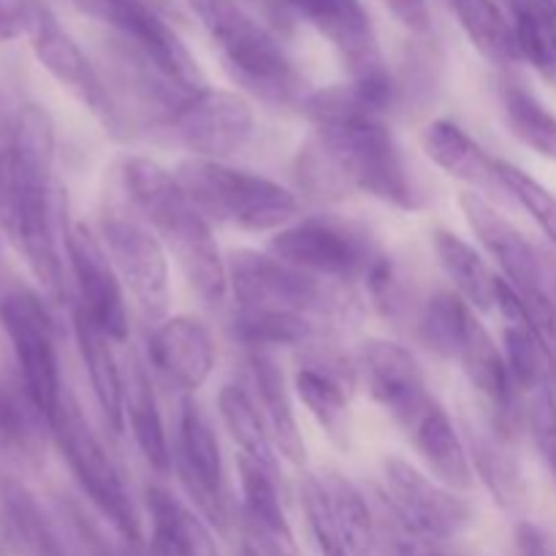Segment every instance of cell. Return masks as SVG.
I'll use <instances>...</instances> for the list:
<instances>
[{
  "mask_svg": "<svg viewBox=\"0 0 556 556\" xmlns=\"http://www.w3.org/2000/svg\"><path fill=\"white\" fill-rule=\"evenodd\" d=\"M54 123L25 103L0 134V231L49 299H63V264L54 237Z\"/></svg>",
  "mask_w": 556,
  "mask_h": 556,
  "instance_id": "1",
  "label": "cell"
},
{
  "mask_svg": "<svg viewBox=\"0 0 556 556\" xmlns=\"http://www.w3.org/2000/svg\"><path fill=\"white\" fill-rule=\"evenodd\" d=\"M313 123V141L342 179L345 190H362L383 204L413 212L424 204L405 155L375 106L356 85H337L302 101Z\"/></svg>",
  "mask_w": 556,
  "mask_h": 556,
  "instance_id": "2",
  "label": "cell"
},
{
  "mask_svg": "<svg viewBox=\"0 0 556 556\" xmlns=\"http://www.w3.org/2000/svg\"><path fill=\"white\" fill-rule=\"evenodd\" d=\"M123 182L134 212H139L163 248L177 258L190 288L206 304L223 302L228 291V264L210 220L188 199L177 177L152 157L136 155L123 163Z\"/></svg>",
  "mask_w": 556,
  "mask_h": 556,
  "instance_id": "3",
  "label": "cell"
},
{
  "mask_svg": "<svg viewBox=\"0 0 556 556\" xmlns=\"http://www.w3.org/2000/svg\"><path fill=\"white\" fill-rule=\"evenodd\" d=\"M188 5L215 41L231 79L250 96L271 106H291L304 101V81L293 60L288 58L280 41L237 0H188Z\"/></svg>",
  "mask_w": 556,
  "mask_h": 556,
  "instance_id": "4",
  "label": "cell"
},
{
  "mask_svg": "<svg viewBox=\"0 0 556 556\" xmlns=\"http://www.w3.org/2000/svg\"><path fill=\"white\" fill-rule=\"evenodd\" d=\"M174 177L206 220L255 233H277L299 215V201L291 190L269 177L228 166L226 161L188 157Z\"/></svg>",
  "mask_w": 556,
  "mask_h": 556,
  "instance_id": "5",
  "label": "cell"
},
{
  "mask_svg": "<svg viewBox=\"0 0 556 556\" xmlns=\"http://www.w3.org/2000/svg\"><path fill=\"white\" fill-rule=\"evenodd\" d=\"M76 9L112 27L119 47L155 71L179 96L206 90L199 63L152 0H74Z\"/></svg>",
  "mask_w": 556,
  "mask_h": 556,
  "instance_id": "6",
  "label": "cell"
},
{
  "mask_svg": "<svg viewBox=\"0 0 556 556\" xmlns=\"http://www.w3.org/2000/svg\"><path fill=\"white\" fill-rule=\"evenodd\" d=\"M49 429H52L54 443H58L60 454L74 472L81 492L90 497V503L101 510L103 519L114 527V532L128 546H141V519L136 514L134 500H130L114 462L103 451L101 440L96 438L87 418L81 416L74 396H63L58 416L52 418Z\"/></svg>",
  "mask_w": 556,
  "mask_h": 556,
  "instance_id": "7",
  "label": "cell"
},
{
  "mask_svg": "<svg viewBox=\"0 0 556 556\" xmlns=\"http://www.w3.org/2000/svg\"><path fill=\"white\" fill-rule=\"evenodd\" d=\"M459 206L478 242L489 250V255L503 269V280L510 282L514 291L519 293L521 307H525L532 329L546 342L552 340L556 337V304L548 296L546 269H543V258L535 244L476 190L462 193Z\"/></svg>",
  "mask_w": 556,
  "mask_h": 556,
  "instance_id": "8",
  "label": "cell"
},
{
  "mask_svg": "<svg viewBox=\"0 0 556 556\" xmlns=\"http://www.w3.org/2000/svg\"><path fill=\"white\" fill-rule=\"evenodd\" d=\"M286 11L307 22L334 47L351 81L383 112L394 98V81L380 54L378 33L362 0H277Z\"/></svg>",
  "mask_w": 556,
  "mask_h": 556,
  "instance_id": "9",
  "label": "cell"
},
{
  "mask_svg": "<svg viewBox=\"0 0 556 556\" xmlns=\"http://www.w3.org/2000/svg\"><path fill=\"white\" fill-rule=\"evenodd\" d=\"M228 288L239 307L324 318L342 309V296L320 277L307 275L275 255L237 250L228 255Z\"/></svg>",
  "mask_w": 556,
  "mask_h": 556,
  "instance_id": "10",
  "label": "cell"
},
{
  "mask_svg": "<svg viewBox=\"0 0 556 556\" xmlns=\"http://www.w3.org/2000/svg\"><path fill=\"white\" fill-rule=\"evenodd\" d=\"M0 326L14 351L27 402L49 427L65 396L52 318L36 293L14 288L0 296Z\"/></svg>",
  "mask_w": 556,
  "mask_h": 556,
  "instance_id": "11",
  "label": "cell"
},
{
  "mask_svg": "<svg viewBox=\"0 0 556 556\" xmlns=\"http://www.w3.org/2000/svg\"><path fill=\"white\" fill-rule=\"evenodd\" d=\"M269 250L275 258L320 277V280H364L380 250L362 226L337 217H307L291 223L271 237Z\"/></svg>",
  "mask_w": 556,
  "mask_h": 556,
  "instance_id": "12",
  "label": "cell"
},
{
  "mask_svg": "<svg viewBox=\"0 0 556 556\" xmlns=\"http://www.w3.org/2000/svg\"><path fill=\"white\" fill-rule=\"evenodd\" d=\"M103 248L117 269L123 288L134 296L136 307L150 320H166L172 288L168 258L161 239L134 212L109 206L103 212Z\"/></svg>",
  "mask_w": 556,
  "mask_h": 556,
  "instance_id": "13",
  "label": "cell"
},
{
  "mask_svg": "<svg viewBox=\"0 0 556 556\" xmlns=\"http://www.w3.org/2000/svg\"><path fill=\"white\" fill-rule=\"evenodd\" d=\"M27 38H30L38 63L60 81V87H65L103 125V130H109L112 136H123L125 119L117 103H114L112 92L106 90V85L98 76V71L92 68L87 54L81 52L79 43L68 36V30L60 25L58 16L41 0L36 5V14H33Z\"/></svg>",
  "mask_w": 556,
  "mask_h": 556,
  "instance_id": "14",
  "label": "cell"
},
{
  "mask_svg": "<svg viewBox=\"0 0 556 556\" xmlns=\"http://www.w3.org/2000/svg\"><path fill=\"white\" fill-rule=\"evenodd\" d=\"M383 494L405 530L432 541H454L472 521L465 497L396 456L383 462Z\"/></svg>",
  "mask_w": 556,
  "mask_h": 556,
  "instance_id": "15",
  "label": "cell"
},
{
  "mask_svg": "<svg viewBox=\"0 0 556 556\" xmlns=\"http://www.w3.org/2000/svg\"><path fill=\"white\" fill-rule=\"evenodd\" d=\"M253 109L231 90H206L190 96L168 119L179 144L201 161H226L253 136Z\"/></svg>",
  "mask_w": 556,
  "mask_h": 556,
  "instance_id": "16",
  "label": "cell"
},
{
  "mask_svg": "<svg viewBox=\"0 0 556 556\" xmlns=\"http://www.w3.org/2000/svg\"><path fill=\"white\" fill-rule=\"evenodd\" d=\"M174 465H177L185 492L193 500L195 510L204 516L206 525L215 527L217 532H228L231 514H228L226 470H223L220 445H217L215 432H212L210 418L201 413V407L190 396L182 402V413H179Z\"/></svg>",
  "mask_w": 556,
  "mask_h": 556,
  "instance_id": "17",
  "label": "cell"
},
{
  "mask_svg": "<svg viewBox=\"0 0 556 556\" xmlns=\"http://www.w3.org/2000/svg\"><path fill=\"white\" fill-rule=\"evenodd\" d=\"M65 255L79 288V307L112 342L128 340V307L123 280L106 248L85 223H65Z\"/></svg>",
  "mask_w": 556,
  "mask_h": 556,
  "instance_id": "18",
  "label": "cell"
},
{
  "mask_svg": "<svg viewBox=\"0 0 556 556\" xmlns=\"http://www.w3.org/2000/svg\"><path fill=\"white\" fill-rule=\"evenodd\" d=\"M356 367L367 383L369 396L400 424L410 429L413 421L434 402L427 391L421 364L400 342L367 340L358 351Z\"/></svg>",
  "mask_w": 556,
  "mask_h": 556,
  "instance_id": "19",
  "label": "cell"
},
{
  "mask_svg": "<svg viewBox=\"0 0 556 556\" xmlns=\"http://www.w3.org/2000/svg\"><path fill=\"white\" fill-rule=\"evenodd\" d=\"M150 358L168 383L185 394H195L215 369V345L199 318L172 315L152 334Z\"/></svg>",
  "mask_w": 556,
  "mask_h": 556,
  "instance_id": "20",
  "label": "cell"
},
{
  "mask_svg": "<svg viewBox=\"0 0 556 556\" xmlns=\"http://www.w3.org/2000/svg\"><path fill=\"white\" fill-rule=\"evenodd\" d=\"M237 467L239 489H242L244 541L258 546L266 556H302L277 492V476L244 456H239Z\"/></svg>",
  "mask_w": 556,
  "mask_h": 556,
  "instance_id": "21",
  "label": "cell"
},
{
  "mask_svg": "<svg viewBox=\"0 0 556 556\" xmlns=\"http://www.w3.org/2000/svg\"><path fill=\"white\" fill-rule=\"evenodd\" d=\"M150 556H220L212 527L199 510L161 486L147 489Z\"/></svg>",
  "mask_w": 556,
  "mask_h": 556,
  "instance_id": "22",
  "label": "cell"
},
{
  "mask_svg": "<svg viewBox=\"0 0 556 556\" xmlns=\"http://www.w3.org/2000/svg\"><path fill=\"white\" fill-rule=\"evenodd\" d=\"M407 438L413 440V448L418 451V456H421L424 465L429 467L434 481L454 489V492H467V489H472L476 476H472L470 451L462 443L454 421H451L448 413L438 405V400L413 421V427L407 429Z\"/></svg>",
  "mask_w": 556,
  "mask_h": 556,
  "instance_id": "23",
  "label": "cell"
},
{
  "mask_svg": "<svg viewBox=\"0 0 556 556\" xmlns=\"http://www.w3.org/2000/svg\"><path fill=\"white\" fill-rule=\"evenodd\" d=\"M421 147L432 163H438L448 177L470 185L476 190L503 188L497 177V161L483 152V147L451 119H434L424 128Z\"/></svg>",
  "mask_w": 556,
  "mask_h": 556,
  "instance_id": "24",
  "label": "cell"
},
{
  "mask_svg": "<svg viewBox=\"0 0 556 556\" xmlns=\"http://www.w3.org/2000/svg\"><path fill=\"white\" fill-rule=\"evenodd\" d=\"M74 334L90 378L92 396L101 407L103 418L114 432L125 429V383L114 358L112 340L96 326V320L81 307H74Z\"/></svg>",
  "mask_w": 556,
  "mask_h": 556,
  "instance_id": "25",
  "label": "cell"
},
{
  "mask_svg": "<svg viewBox=\"0 0 556 556\" xmlns=\"http://www.w3.org/2000/svg\"><path fill=\"white\" fill-rule=\"evenodd\" d=\"M0 527L16 556H65L43 508L20 481H0Z\"/></svg>",
  "mask_w": 556,
  "mask_h": 556,
  "instance_id": "26",
  "label": "cell"
},
{
  "mask_svg": "<svg viewBox=\"0 0 556 556\" xmlns=\"http://www.w3.org/2000/svg\"><path fill=\"white\" fill-rule=\"evenodd\" d=\"M250 375H253L255 394H258V410L269 427L275 448L286 456L291 465L304 462V440L299 432L296 413H293L291 394H288L286 375L277 367L269 353H250Z\"/></svg>",
  "mask_w": 556,
  "mask_h": 556,
  "instance_id": "27",
  "label": "cell"
},
{
  "mask_svg": "<svg viewBox=\"0 0 556 556\" xmlns=\"http://www.w3.org/2000/svg\"><path fill=\"white\" fill-rule=\"evenodd\" d=\"M432 250L440 269L451 280L454 291L470 304L472 309H492L497 307V280L486 261L476 253L472 244L456 237L454 231L438 228L432 233Z\"/></svg>",
  "mask_w": 556,
  "mask_h": 556,
  "instance_id": "28",
  "label": "cell"
},
{
  "mask_svg": "<svg viewBox=\"0 0 556 556\" xmlns=\"http://www.w3.org/2000/svg\"><path fill=\"white\" fill-rule=\"evenodd\" d=\"M318 486L331 521L353 556H378V527L356 483L340 472H320Z\"/></svg>",
  "mask_w": 556,
  "mask_h": 556,
  "instance_id": "29",
  "label": "cell"
},
{
  "mask_svg": "<svg viewBox=\"0 0 556 556\" xmlns=\"http://www.w3.org/2000/svg\"><path fill=\"white\" fill-rule=\"evenodd\" d=\"M125 418H128L130 432H134V440L147 465L161 472V476H166L174 465V456L172 448H168L166 429H163L150 375L144 372L139 362H134V367H130L128 389H125Z\"/></svg>",
  "mask_w": 556,
  "mask_h": 556,
  "instance_id": "30",
  "label": "cell"
},
{
  "mask_svg": "<svg viewBox=\"0 0 556 556\" xmlns=\"http://www.w3.org/2000/svg\"><path fill=\"white\" fill-rule=\"evenodd\" d=\"M472 47L494 65L521 60L516 25L497 0H448Z\"/></svg>",
  "mask_w": 556,
  "mask_h": 556,
  "instance_id": "31",
  "label": "cell"
},
{
  "mask_svg": "<svg viewBox=\"0 0 556 556\" xmlns=\"http://www.w3.org/2000/svg\"><path fill=\"white\" fill-rule=\"evenodd\" d=\"M217 413H220L226 432L242 448L239 456L255 462L264 470H269L271 476H277L275 440H271L269 427H266L253 396L239 389V386H223L220 394H217Z\"/></svg>",
  "mask_w": 556,
  "mask_h": 556,
  "instance_id": "32",
  "label": "cell"
},
{
  "mask_svg": "<svg viewBox=\"0 0 556 556\" xmlns=\"http://www.w3.org/2000/svg\"><path fill=\"white\" fill-rule=\"evenodd\" d=\"M508 440L497 432H470V462L478 478L503 510H519L527 500L525 478L516 456L505 448Z\"/></svg>",
  "mask_w": 556,
  "mask_h": 556,
  "instance_id": "33",
  "label": "cell"
},
{
  "mask_svg": "<svg viewBox=\"0 0 556 556\" xmlns=\"http://www.w3.org/2000/svg\"><path fill=\"white\" fill-rule=\"evenodd\" d=\"M478 318L476 309L465 302L456 291H440L424 304L421 318H418V334L424 345L438 356L456 362L465 351Z\"/></svg>",
  "mask_w": 556,
  "mask_h": 556,
  "instance_id": "34",
  "label": "cell"
},
{
  "mask_svg": "<svg viewBox=\"0 0 556 556\" xmlns=\"http://www.w3.org/2000/svg\"><path fill=\"white\" fill-rule=\"evenodd\" d=\"M233 337L253 353H269L271 348H307L320 337L318 320L291 313L244 309L233 315Z\"/></svg>",
  "mask_w": 556,
  "mask_h": 556,
  "instance_id": "35",
  "label": "cell"
},
{
  "mask_svg": "<svg viewBox=\"0 0 556 556\" xmlns=\"http://www.w3.org/2000/svg\"><path fill=\"white\" fill-rule=\"evenodd\" d=\"M500 101H503V114L510 134L532 152L556 163V114L548 112L546 103L535 92L514 85V81L500 90Z\"/></svg>",
  "mask_w": 556,
  "mask_h": 556,
  "instance_id": "36",
  "label": "cell"
},
{
  "mask_svg": "<svg viewBox=\"0 0 556 556\" xmlns=\"http://www.w3.org/2000/svg\"><path fill=\"white\" fill-rule=\"evenodd\" d=\"M503 345L505 362H508L510 375H514L521 394L546 389V386H556L554 358L548 353L546 340L530 324H525V320H519V324H505Z\"/></svg>",
  "mask_w": 556,
  "mask_h": 556,
  "instance_id": "37",
  "label": "cell"
},
{
  "mask_svg": "<svg viewBox=\"0 0 556 556\" xmlns=\"http://www.w3.org/2000/svg\"><path fill=\"white\" fill-rule=\"evenodd\" d=\"M296 391L309 416L318 421V427L337 445H345L348 432H351V413H348V396L351 394L340 383L307 367H299Z\"/></svg>",
  "mask_w": 556,
  "mask_h": 556,
  "instance_id": "38",
  "label": "cell"
},
{
  "mask_svg": "<svg viewBox=\"0 0 556 556\" xmlns=\"http://www.w3.org/2000/svg\"><path fill=\"white\" fill-rule=\"evenodd\" d=\"M521 60L556 85V20L541 0H530L514 16Z\"/></svg>",
  "mask_w": 556,
  "mask_h": 556,
  "instance_id": "39",
  "label": "cell"
},
{
  "mask_svg": "<svg viewBox=\"0 0 556 556\" xmlns=\"http://www.w3.org/2000/svg\"><path fill=\"white\" fill-rule=\"evenodd\" d=\"M497 177L503 190H508L535 217L538 226L546 231V237L552 239L556 248V195L552 190L543 188L535 177H530V174L521 172L519 166L508 161H497Z\"/></svg>",
  "mask_w": 556,
  "mask_h": 556,
  "instance_id": "40",
  "label": "cell"
},
{
  "mask_svg": "<svg viewBox=\"0 0 556 556\" xmlns=\"http://www.w3.org/2000/svg\"><path fill=\"white\" fill-rule=\"evenodd\" d=\"M33 416H38V413L27 410L16 396L0 391V451L16 456L36 454L38 434L33 429Z\"/></svg>",
  "mask_w": 556,
  "mask_h": 556,
  "instance_id": "41",
  "label": "cell"
},
{
  "mask_svg": "<svg viewBox=\"0 0 556 556\" xmlns=\"http://www.w3.org/2000/svg\"><path fill=\"white\" fill-rule=\"evenodd\" d=\"M525 396V421L530 427L532 440L548 467L556 465V386L527 391Z\"/></svg>",
  "mask_w": 556,
  "mask_h": 556,
  "instance_id": "42",
  "label": "cell"
},
{
  "mask_svg": "<svg viewBox=\"0 0 556 556\" xmlns=\"http://www.w3.org/2000/svg\"><path fill=\"white\" fill-rule=\"evenodd\" d=\"M304 510H307L309 530H313L315 546H318L320 556H353L340 532H337L334 521H331L329 508H326L324 494H320L318 478L315 476H309L304 481Z\"/></svg>",
  "mask_w": 556,
  "mask_h": 556,
  "instance_id": "43",
  "label": "cell"
},
{
  "mask_svg": "<svg viewBox=\"0 0 556 556\" xmlns=\"http://www.w3.org/2000/svg\"><path fill=\"white\" fill-rule=\"evenodd\" d=\"M38 0H0V43L27 36Z\"/></svg>",
  "mask_w": 556,
  "mask_h": 556,
  "instance_id": "44",
  "label": "cell"
},
{
  "mask_svg": "<svg viewBox=\"0 0 556 556\" xmlns=\"http://www.w3.org/2000/svg\"><path fill=\"white\" fill-rule=\"evenodd\" d=\"M396 22L413 36H429L432 30V11L429 0H383Z\"/></svg>",
  "mask_w": 556,
  "mask_h": 556,
  "instance_id": "45",
  "label": "cell"
},
{
  "mask_svg": "<svg viewBox=\"0 0 556 556\" xmlns=\"http://www.w3.org/2000/svg\"><path fill=\"white\" fill-rule=\"evenodd\" d=\"M71 519H74L76 535H79V541H81V546H85L87 556H134L128 552V548H114L112 543L103 541L101 532L92 530V527L85 521V516H79L76 510L71 514Z\"/></svg>",
  "mask_w": 556,
  "mask_h": 556,
  "instance_id": "46",
  "label": "cell"
},
{
  "mask_svg": "<svg viewBox=\"0 0 556 556\" xmlns=\"http://www.w3.org/2000/svg\"><path fill=\"white\" fill-rule=\"evenodd\" d=\"M516 552L519 556H552L546 532L532 521H519L516 527Z\"/></svg>",
  "mask_w": 556,
  "mask_h": 556,
  "instance_id": "47",
  "label": "cell"
},
{
  "mask_svg": "<svg viewBox=\"0 0 556 556\" xmlns=\"http://www.w3.org/2000/svg\"><path fill=\"white\" fill-rule=\"evenodd\" d=\"M497 3H500V5H503V9H505V11H508V14H510V20H514V16H516V14H519V11H521V9H525V5H527V3H530V0H497Z\"/></svg>",
  "mask_w": 556,
  "mask_h": 556,
  "instance_id": "48",
  "label": "cell"
},
{
  "mask_svg": "<svg viewBox=\"0 0 556 556\" xmlns=\"http://www.w3.org/2000/svg\"><path fill=\"white\" fill-rule=\"evenodd\" d=\"M541 3L546 5V11H548V14H552L554 20H556V0H541Z\"/></svg>",
  "mask_w": 556,
  "mask_h": 556,
  "instance_id": "49",
  "label": "cell"
},
{
  "mask_svg": "<svg viewBox=\"0 0 556 556\" xmlns=\"http://www.w3.org/2000/svg\"><path fill=\"white\" fill-rule=\"evenodd\" d=\"M0 556H9V548H5V543H3V538H0Z\"/></svg>",
  "mask_w": 556,
  "mask_h": 556,
  "instance_id": "50",
  "label": "cell"
},
{
  "mask_svg": "<svg viewBox=\"0 0 556 556\" xmlns=\"http://www.w3.org/2000/svg\"><path fill=\"white\" fill-rule=\"evenodd\" d=\"M552 470H554V476H556V465H554V467H552Z\"/></svg>",
  "mask_w": 556,
  "mask_h": 556,
  "instance_id": "51",
  "label": "cell"
}]
</instances>
